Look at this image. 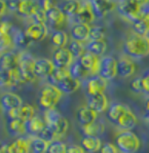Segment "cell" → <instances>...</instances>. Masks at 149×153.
I'll return each mask as SVG.
<instances>
[{
  "mask_svg": "<svg viewBox=\"0 0 149 153\" xmlns=\"http://www.w3.org/2000/svg\"><path fill=\"white\" fill-rule=\"evenodd\" d=\"M124 53L131 59H140L146 58L149 56V38L147 36L139 35L136 33L129 35L122 46Z\"/></svg>",
  "mask_w": 149,
  "mask_h": 153,
  "instance_id": "6da1fadb",
  "label": "cell"
},
{
  "mask_svg": "<svg viewBox=\"0 0 149 153\" xmlns=\"http://www.w3.org/2000/svg\"><path fill=\"white\" fill-rule=\"evenodd\" d=\"M63 93L54 84H46L41 88L38 97V105L41 110H47L55 108V106L60 102Z\"/></svg>",
  "mask_w": 149,
  "mask_h": 153,
  "instance_id": "7a4b0ae2",
  "label": "cell"
},
{
  "mask_svg": "<svg viewBox=\"0 0 149 153\" xmlns=\"http://www.w3.org/2000/svg\"><path fill=\"white\" fill-rule=\"evenodd\" d=\"M115 144L120 153H137L140 149L141 141L132 131H122L115 140Z\"/></svg>",
  "mask_w": 149,
  "mask_h": 153,
  "instance_id": "3957f363",
  "label": "cell"
},
{
  "mask_svg": "<svg viewBox=\"0 0 149 153\" xmlns=\"http://www.w3.org/2000/svg\"><path fill=\"white\" fill-rule=\"evenodd\" d=\"M35 60L29 53H20V63H19V69L21 71L25 83L33 82L36 80L37 76L35 75Z\"/></svg>",
  "mask_w": 149,
  "mask_h": 153,
  "instance_id": "277c9868",
  "label": "cell"
},
{
  "mask_svg": "<svg viewBox=\"0 0 149 153\" xmlns=\"http://www.w3.org/2000/svg\"><path fill=\"white\" fill-rule=\"evenodd\" d=\"M23 83H25V81H24L19 67L10 70H1V74H0L1 88L13 89L16 88V86H20Z\"/></svg>",
  "mask_w": 149,
  "mask_h": 153,
  "instance_id": "5b68a950",
  "label": "cell"
},
{
  "mask_svg": "<svg viewBox=\"0 0 149 153\" xmlns=\"http://www.w3.org/2000/svg\"><path fill=\"white\" fill-rule=\"evenodd\" d=\"M142 8L143 7L134 3L132 0H119L117 3V10L119 15L132 22V24L140 18Z\"/></svg>",
  "mask_w": 149,
  "mask_h": 153,
  "instance_id": "8992f818",
  "label": "cell"
},
{
  "mask_svg": "<svg viewBox=\"0 0 149 153\" xmlns=\"http://www.w3.org/2000/svg\"><path fill=\"white\" fill-rule=\"evenodd\" d=\"M99 75L107 81L113 80L117 76V61L111 56H104L101 59Z\"/></svg>",
  "mask_w": 149,
  "mask_h": 153,
  "instance_id": "52a82bcc",
  "label": "cell"
},
{
  "mask_svg": "<svg viewBox=\"0 0 149 153\" xmlns=\"http://www.w3.org/2000/svg\"><path fill=\"white\" fill-rule=\"evenodd\" d=\"M106 88H107V80L100 75H94L84 81V89L87 97L104 94Z\"/></svg>",
  "mask_w": 149,
  "mask_h": 153,
  "instance_id": "ba28073f",
  "label": "cell"
},
{
  "mask_svg": "<svg viewBox=\"0 0 149 153\" xmlns=\"http://www.w3.org/2000/svg\"><path fill=\"white\" fill-rule=\"evenodd\" d=\"M51 61L56 68H69L74 62V58L68 48H61L54 51Z\"/></svg>",
  "mask_w": 149,
  "mask_h": 153,
  "instance_id": "9c48e42d",
  "label": "cell"
},
{
  "mask_svg": "<svg viewBox=\"0 0 149 153\" xmlns=\"http://www.w3.org/2000/svg\"><path fill=\"white\" fill-rule=\"evenodd\" d=\"M5 114L7 115V119H20V120L28 122L35 116V109L33 106L29 104H23Z\"/></svg>",
  "mask_w": 149,
  "mask_h": 153,
  "instance_id": "30bf717a",
  "label": "cell"
},
{
  "mask_svg": "<svg viewBox=\"0 0 149 153\" xmlns=\"http://www.w3.org/2000/svg\"><path fill=\"white\" fill-rule=\"evenodd\" d=\"M114 124L121 131H132L138 124V118L135 113L127 107V109L118 117Z\"/></svg>",
  "mask_w": 149,
  "mask_h": 153,
  "instance_id": "8fae6325",
  "label": "cell"
},
{
  "mask_svg": "<svg viewBox=\"0 0 149 153\" xmlns=\"http://www.w3.org/2000/svg\"><path fill=\"white\" fill-rule=\"evenodd\" d=\"M79 61L83 68L89 72L91 75H99L100 71V64H101V59L99 56L93 55V53L86 51L79 58Z\"/></svg>",
  "mask_w": 149,
  "mask_h": 153,
  "instance_id": "7c38bea8",
  "label": "cell"
},
{
  "mask_svg": "<svg viewBox=\"0 0 149 153\" xmlns=\"http://www.w3.org/2000/svg\"><path fill=\"white\" fill-rule=\"evenodd\" d=\"M25 33L31 41H41L47 35V27L46 25L32 22L26 27Z\"/></svg>",
  "mask_w": 149,
  "mask_h": 153,
  "instance_id": "4fadbf2b",
  "label": "cell"
},
{
  "mask_svg": "<svg viewBox=\"0 0 149 153\" xmlns=\"http://www.w3.org/2000/svg\"><path fill=\"white\" fill-rule=\"evenodd\" d=\"M56 67L54 65L53 61L48 60L45 58L37 59L36 63H35V68L34 72L38 78H43V79H48V77L53 74V72L55 71Z\"/></svg>",
  "mask_w": 149,
  "mask_h": 153,
  "instance_id": "5bb4252c",
  "label": "cell"
},
{
  "mask_svg": "<svg viewBox=\"0 0 149 153\" xmlns=\"http://www.w3.org/2000/svg\"><path fill=\"white\" fill-rule=\"evenodd\" d=\"M89 3H91L92 8H93L95 16L99 19L104 18L116 6V3L113 0H93Z\"/></svg>",
  "mask_w": 149,
  "mask_h": 153,
  "instance_id": "9a60e30c",
  "label": "cell"
},
{
  "mask_svg": "<svg viewBox=\"0 0 149 153\" xmlns=\"http://www.w3.org/2000/svg\"><path fill=\"white\" fill-rule=\"evenodd\" d=\"M133 29L136 34L146 36L149 32V4L142 8L140 18L133 23Z\"/></svg>",
  "mask_w": 149,
  "mask_h": 153,
  "instance_id": "2e32d148",
  "label": "cell"
},
{
  "mask_svg": "<svg viewBox=\"0 0 149 153\" xmlns=\"http://www.w3.org/2000/svg\"><path fill=\"white\" fill-rule=\"evenodd\" d=\"M46 18H47V24L49 27L54 28V30H60L59 28L62 27L66 21V16L63 13L59 6L55 5L53 8H51L48 11H46Z\"/></svg>",
  "mask_w": 149,
  "mask_h": 153,
  "instance_id": "e0dca14e",
  "label": "cell"
},
{
  "mask_svg": "<svg viewBox=\"0 0 149 153\" xmlns=\"http://www.w3.org/2000/svg\"><path fill=\"white\" fill-rule=\"evenodd\" d=\"M136 71V66L132 59L127 56H122L117 61V74L122 78L131 77Z\"/></svg>",
  "mask_w": 149,
  "mask_h": 153,
  "instance_id": "ac0fdd59",
  "label": "cell"
},
{
  "mask_svg": "<svg viewBox=\"0 0 149 153\" xmlns=\"http://www.w3.org/2000/svg\"><path fill=\"white\" fill-rule=\"evenodd\" d=\"M24 104L22 99L16 94H13L11 91H6L2 95L1 97V108L4 113H7L8 111L16 108L20 107Z\"/></svg>",
  "mask_w": 149,
  "mask_h": 153,
  "instance_id": "d6986e66",
  "label": "cell"
},
{
  "mask_svg": "<svg viewBox=\"0 0 149 153\" xmlns=\"http://www.w3.org/2000/svg\"><path fill=\"white\" fill-rule=\"evenodd\" d=\"M87 107L97 113L105 112L108 109V99L105 94L87 97Z\"/></svg>",
  "mask_w": 149,
  "mask_h": 153,
  "instance_id": "ffe728a7",
  "label": "cell"
},
{
  "mask_svg": "<svg viewBox=\"0 0 149 153\" xmlns=\"http://www.w3.org/2000/svg\"><path fill=\"white\" fill-rule=\"evenodd\" d=\"M39 8V0H21L16 13L25 18H33Z\"/></svg>",
  "mask_w": 149,
  "mask_h": 153,
  "instance_id": "44dd1931",
  "label": "cell"
},
{
  "mask_svg": "<svg viewBox=\"0 0 149 153\" xmlns=\"http://www.w3.org/2000/svg\"><path fill=\"white\" fill-rule=\"evenodd\" d=\"M31 150V138L24 136L16 138L11 144H8L9 153H29Z\"/></svg>",
  "mask_w": 149,
  "mask_h": 153,
  "instance_id": "7402d4cb",
  "label": "cell"
},
{
  "mask_svg": "<svg viewBox=\"0 0 149 153\" xmlns=\"http://www.w3.org/2000/svg\"><path fill=\"white\" fill-rule=\"evenodd\" d=\"M6 128L8 134L13 137H24L27 134V122L20 119H7Z\"/></svg>",
  "mask_w": 149,
  "mask_h": 153,
  "instance_id": "603a6c76",
  "label": "cell"
},
{
  "mask_svg": "<svg viewBox=\"0 0 149 153\" xmlns=\"http://www.w3.org/2000/svg\"><path fill=\"white\" fill-rule=\"evenodd\" d=\"M75 23H78V24H86L89 25V23H92L95 19V13L92 8V5L89 2H86V4H82L81 8L78 13H76L74 16Z\"/></svg>",
  "mask_w": 149,
  "mask_h": 153,
  "instance_id": "cb8c5ba5",
  "label": "cell"
},
{
  "mask_svg": "<svg viewBox=\"0 0 149 153\" xmlns=\"http://www.w3.org/2000/svg\"><path fill=\"white\" fill-rule=\"evenodd\" d=\"M20 53L13 51H7L1 53V70H10L19 67Z\"/></svg>",
  "mask_w": 149,
  "mask_h": 153,
  "instance_id": "d4e9b609",
  "label": "cell"
},
{
  "mask_svg": "<svg viewBox=\"0 0 149 153\" xmlns=\"http://www.w3.org/2000/svg\"><path fill=\"white\" fill-rule=\"evenodd\" d=\"M89 32H91V27L86 24H78L75 23L71 27L70 34L73 40H77L83 42L89 39Z\"/></svg>",
  "mask_w": 149,
  "mask_h": 153,
  "instance_id": "484cf974",
  "label": "cell"
},
{
  "mask_svg": "<svg viewBox=\"0 0 149 153\" xmlns=\"http://www.w3.org/2000/svg\"><path fill=\"white\" fill-rule=\"evenodd\" d=\"M81 147L89 153H96L100 151L102 148V141L99 137H93V136H83L80 141Z\"/></svg>",
  "mask_w": 149,
  "mask_h": 153,
  "instance_id": "4316f807",
  "label": "cell"
},
{
  "mask_svg": "<svg viewBox=\"0 0 149 153\" xmlns=\"http://www.w3.org/2000/svg\"><path fill=\"white\" fill-rule=\"evenodd\" d=\"M80 80L77 78H74L72 76L66 77L63 80H61L57 84V88L60 89L63 94H72L74 91H76L77 89L80 88Z\"/></svg>",
  "mask_w": 149,
  "mask_h": 153,
  "instance_id": "83f0119b",
  "label": "cell"
},
{
  "mask_svg": "<svg viewBox=\"0 0 149 153\" xmlns=\"http://www.w3.org/2000/svg\"><path fill=\"white\" fill-rule=\"evenodd\" d=\"M97 117H98V113L95 112L87 106L79 108L77 111V120L81 124V126L93 123L97 120Z\"/></svg>",
  "mask_w": 149,
  "mask_h": 153,
  "instance_id": "f1b7e54d",
  "label": "cell"
},
{
  "mask_svg": "<svg viewBox=\"0 0 149 153\" xmlns=\"http://www.w3.org/2000/svg\"><path fill=\"white\" fill-rule=\"evenodd\" d=\"M46 126L45 121L40 116L35 115L32 119L27 122V134L30 137H37L39 133Z\"/></svg>",
  "mask_w": 149,
  "mask_h": 153,
  "instance_id": "f546056e",
  "label": "cell"
},
{
  "mask_svg": "<svg viewBox=\"0 0 149 153\" xmlns=\"http://www.w3.org/2000/svg\"><path fill=\"white\" fill-rule=\"evenodd\" d=\"M82 4L78 0H65L59 5L61 10L66 16H74L80 10Z\"/></svg>",
  "mask_w": 149,
  "mask_h": 153,
  "instance_id": "4dcf8cb0",
  "label": "cell"
},
{
  "mask_svg": "<svg viewBox=\"0 0 149 153\" xmlns=\"http://www.w3.org/2000/svg\"><path fill=\"white\" fill-rule=\"evenodd\" d=\"M81 128L84 136H93V137H100L101 135H103L104 131H105V126H104L103 122L97 120L91 124L81 126Z\"/></svg>",
  "mask_w": 149,
  "mask_h": 153,
  "instance_id": "1f68e13d",
  "label": "cell"
},
{
  "mask_svg": "<svg viewBox=\"0 0 149 153\" xmlns=\"http://www.w3.org/2000/svg\"><path fill=\"white\" fill-rule=\"evenodd\" d=\"M48 128L53 129V131L56 135L57 140H58V139L63 138L66 135V133L68 131V128H69V122H68V120L65 117L61 116L56 121V123H54L53 126H48Z\"/></svg>",
  "mask_w": 149,
  "mask_h": 153,
  "instance_id": "d6a6232c",
  "label": "cell"
},
{
  "mask_svg": "<svg viewBox=\"0 0 149 153\" xmlns=\"http://www.w3.org/2000/svg\"><path fill=\"white\" fill-rule=\"evenodd\" d=\"M86 51L93 53L97 56H101L105 53L107 49V44L105 40H93L89 41L86 46Z\"/></svg>",
  "mask_w": 149,
  "mask_h": 153,
  "instance_id": "836d02e7",
  "label": "cell"
},
{
  "mask_svg": "<svg viewBox=\"0 0 149 153\" xmlns=\"http://www.w3.org/2000/svg\"><path fill=\"white\" fill-rule=\"evenodd\" d=\"M127 109V105H124V104H121V103H112L107 110L108 119H109L112 123H114V122L117 120L118 117L126 111Z\"/></svg>",
  "mask_w": 149,
  "mask_h": 153,
  "instance_id": "e575fe53",
  "label": "cell"
},
{
  "mask_svg": "<svg viewBox=\"0 0 149 153\" xmlns=\"http://www.w3.org/2000/svg\"><path fill=\"white\" fill-rule=\"evenodd\" d=\"M51 42L56 48H65L68 43V36L63 30H54L51 35Z\"/></svg>",
  "mask_w": 149,
  "mask_h": 153,
  "instance_id": "d590c367",
  "label": "cell"
},
{
  "mask_svg": "<svg viewBox=\"0 0 149 153\" xmlns=\"http://www.w3.org/2000/svg\"><path fill=\"white\" fill-rule=\"evenodd\" d=\"M68 69H69L70 75L72 77L79 79V80H81V79H86V77H87V75H89V72H87L83 68V66L81 65L79 59L76 61H74V62L70 65V67L68 68Z\"/></svg>",
  "mask_w": 149,
  "mask_h": 153,
  "instance_id": "8d00e7d4",
  "label": "cell"
},
{
  "mask_svg": "<svg viewBox=\"0 0 149 153\" xmlns=\"http://www.w3.org/2000/svg\"><path fill=\"white\" fill-rule=\"evenodd\" d=\"M11 36H13V45L16 48H25L31 42L25 31H21L20 29H13L11 32Z\"/></svg>",
  "mask_w": 149,
  "mask_h": 153,
  "instance_id": "74e56055",
  "label": "cell"
},
{
  "mask_svg": "<svg viewBox=\"0 0 149 153\" xmlns=\"http://www.w3.org/2000/svg\"><path fill=\"white\" fill-rule=\"evenodd\" d=\"M69 76H71V75L68 68H56L55 71L53 72V74L48 77V82L51 84L57 85L61 80H63L64 78Z\"/></svg>",
  "mask_w": 149,
  "mask_h": 153,
  "instance_id": "f35d334b",
  "label": "cell"
},
{
  "mask_svg": "<svg viewBox=\"0 0 149 153\" xmlns=\"http://www.w3.org/2000/svg\"><path fill=\"white\" fill-rule=\"evenodd\" d=\"M68 49L70 51V53H72L73 58L78 60V59L86 53V48L83 46L82 42L77 41V40H71L69 42V45H68Z\"/></svg>",
  "mask_w": 149,
  "mask_h": 153,
  "instance_id": "ab89813d",
  "label": "cell"
},
{
  "mask_svg": "<svg viewBox=\"0 0 149 153\" xmlns=\"http://www.w3.org/2000/svg\"><path fill=\"white\" fill-rule=\"evenodd\" d=\"M49 143L42 140L38 137H33L31 139V150L33 153H43L47 151Z\"/></svg>",
  "mask_w": 149,
  "mask_h": 153,
  "instance_id": "60d3db41",
  "label": "cell"
},
{
  "mask_svg": "<svg viewBox=\"0 0 149 153\" xmlns=\"http://www.w3.org/2000/svg\"><path fill=\"white\" fill-rule=\"evenodd\" d=\"M67 145L60 140H56L49 143L47 148V153H67Z\"/></svg>",
  "mask_w": 149,
  "mask_h": 153,
  "instance_id": "b9f144b4",
  "label": "cell"
},
{
  "mask_svg": "<svg viewBox=\"0 0 149 153\" xmlns=\"http://www.w3.org/2000/svg\"><path fill=\"white\" fill-rule=\"evenodd\" d=\"M11 45H13L11 33H3V34H0V46H1V53H2V51L5 53L6 49L10 48Z\"/></svg>",
  "mask_w": 149,
  "mask_h": 153,
  "instance_id": "7bdbcfd3",
  "label": "cell"
},
{
  "mask_svg": "<svg viewBox=\"0 0 149 153\" xmlns=\"http://www.w3.org/2000/svg\"><path fill=\"white\" fill-rule=\"evenodd\" d=\"M105 38V30L100 26H94L91 27V32H89V39L93 40H104Z\"/></svg>",
  "mask_w": 149,
  "mask_h": 153,
  "instance_id": "ee69618b",
  "label": "cell"
},
{
  "mask_svg": "<svg viewBox=\"0 0 149 153\" xmlns=\"http://www.w3.org/2000/svg\"><path fill=\"white\" fill-rule=\"evenodd\" d=\"M37 137L42 139V140H44V141H46L47 143H51V142H54V141L57 140L55 133H54L53 129L49 128L48 126H45V128L42 129Z\"/></svg>",
  "mask_w": 149,
  "mask_h": 153,
  "instance_id": "f6af8a7d",
  "label": "cell"
},
{
  "mask_svg": "<svg viewBox=\"0 0 149 153\" xmlns=\"http://www.w3.org/2000/svg\"><path fill=\"white\" fill-rule=\"evenodd\" d=\"M142 93L146 96H149V70L145 71L141 76Z\"/></svg>",
  "mask_w": 149,
  "mask_h": 153,
  "instance_id": "bcb514c9",
  "label": "cell"
},
{
  "mask_svg": "<svg viewBox=\"0 0 149 153\" xmlns=\"http://www.w3.org/2000/svg\"><path fill=\"white\" fill-rule=\"evenodd\" d=\"M33 20H34V22H36V23H40V24L47 25L46 13L43 10V9L39 8L38 10H37V13L34 15V16H33Z\"/></svg>",
  "mask_w": 149,
  "mask_h": 153,
  "instance_id": "7dc6e473",
  "label": "cell"
},
{
  "mask_svg": "<svg viewBox=\"0 0 149 153\" xmlns=\"http://www.w3.org/2000/svg\"><path fill=\"white\" fill-rule=\"evenodd\" d=\"M101 153H119V150L116 145H113L111 143H105L101 148Z\"/></svg>",
  "mask_w": 149,
  "mask_h": 153,
  "instance_id": "c3c4849f",
  "label": "cell"
},
{
  "mask_svg": "<svg viewBox=\"0 0 149 153\" xmlns=\"http://www.w3.org/2000/svg\"><path fill=\"white\" fill-rule=\"evenodd\" d=\"M130 88H131L132 91L134 93H142V85H141V76L137 77V78L133 79L131 81V84H130Z\"/></svg>",
  "mask_w": 149,
  "mask_h": 153,
  "instance_id": "681fc988",
  "label": "cell"
},
{
  "mask_svg": "<svg viewBox=\"0 0 149 153\" xmlns=\"http://www.w3.org/2000/svg\"><path fill=\"white\" fill-rule=\"evenodd\" d=\"M13 30V27L8 21H2L0 25V34L3 33H11Z\"/></svg>",
  "mask_w": 149,
  "mask_h": 153,
  "instance_id": "f907efd6",
  "label": "cell"
},
{
  "mask_svg": "<svg viewBox=\"0 0 149 153\" xmlns=\"http://www.w3.org/2000/svg\"><path fill=\"white\" fill-rule=\"evenodd\" d=\"M39 5L40 8L43 9L44 11H48L51 8H53L55 6L53 0H39Z\"/></svg>",
  "mask_w": 149,
  "mask_h": 153,
  "instance_id": "816d5d0a",
  "label": "cell"
},
{
  "mask_svg": "<svg viewBox=\"0 0 149 153\" xmlns=\"http://www.w3.org/2000/svg\"><path fill=\"white\" fill-rule=\"evenodd\" d=\"M21 0H6L7 8L10 11H18L19 5H20Z\"/></svg>",
  "mask_w": 149,
  "mask_h": 153,
  "instance_id": "f5cc1de1",
  "label": "cell"
},
{
  "mask_svg": "<svg viewBox=\"0 0 149 153\" xmlns=\"http://www.w3.org/2000/svg\"><path fill=\"white\" fill-rule=\"evenodd\" d=\"M84 152H86V150L81 146H76V145L68 146L67 153H84Z\"/></svg>",
  "mask_w": 149,
  "mask_h": 153,
  "instance_id": "db71d44e",
  "label": "cell"
},
{
  "mask_svg": "<svg viewBox=\"0 0 149 153\" xmlns=\"http://www.w3.org/2000/svg\"><path fill=\"white\" fill-rule=\"evenodd\" d=\"M7 10L8 8L7 4H6V0H0V13H1V16L5 15Z\"/></svg>",
  "mask_w": 149,
  "mask_h": 153,
  "instance_id": "11a10c76",
  "label": "cell"
},
{
  "mask_svg": "<svg viewBox=\"0 0 149 153\" xmlns=\"http://www.w3.org/2000/svg\"><path fill=\"white\" fill-rule=\"evenodd\" d=\"M132 1H133L134 3L138 4V5L141 6V7H144L145 5L149 4V0H132Z\"/></svg>",
  "mask_w": 149,
  "mask_h": 153,
  "instance_id": "9f6ffc18",
  "label": "cell"
},
{
  "mask_svg": "<svg viewBox=\"0 0 149 153\" xmlns=\"http://www.w3.org/2000/svg\"><path fill=\"white\" fill-rule=\"evenodd\" d=\"M145 109H146L147 114L149 115V96H147L145 99Z\"/></svg>",
  "mask_w": 149,
  "mask_h": 153,
  "instance_id": "6f0895ef",
  "label": "cell"
},
{
  "mask_svg": "<svg viewBox=\"0 0 149 153\" xmlns=\"http://www.w3.org/2000/svg\"><path fill=\"white\" fill-rule=\"evenodd\" d=\"M147 122H148V126H149V115H148V117H147Z\"/></svg>",
  "mask_w": 149,
  "mask_h": 153,
  "instance_id": "680465c9",
  "label": "cell"
},
{
  "mask_svg": "<svg viewBox=\"0 0 149 153\" xmlns=\"http://www.w3.org/2000/svg\"><path fill=\"white\" fill-rule=\"evenodd\" d=\"M146 36H147V37H148V38H149V32H148V34H147V35H146Z\"/></svg>",
  "mask_w": 149,
  "mask_h": 153,
  "instance_id": "91938a15",
  "label": "cell"
},
{
  "mask_svg": "<svg viewBox=\"0 0 149 153\" xmlns=\"http://www.w3.org/2000/svg\"><path fill=\"white\" fill-rule=\"evenodd\" d=\"M43 153H47V152H43Z\"/></svg>",
  "mask_w": 149,
  "mask_h": 153,
  "instance_id": "94428289",
  "label": "cell"
}]
</instances>
